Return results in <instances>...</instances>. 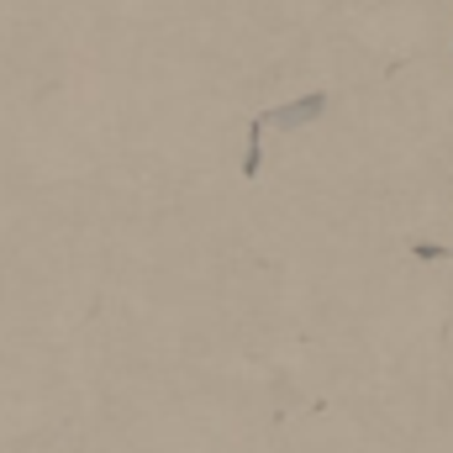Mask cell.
I'll list each match as a JSON object with an SVG mask.
<instances>
[{
  "label": "cell",
  "instance_id": "6da1fadb",
  "mask_svg": "<svg viewBox=\"0 0 453 453\" xmlns=\"http://www.w3.org/2000/svg\"><path fill=\"white\" fill-rule=\"evenodd\" d=\"M322 111H327V96L311 90V96H301V101H290V106H274L264 121H269V127H306V121H317Z\"/></svg>",
  "mask_w": 453,
  "mask_h": 453
}]
</instances>
